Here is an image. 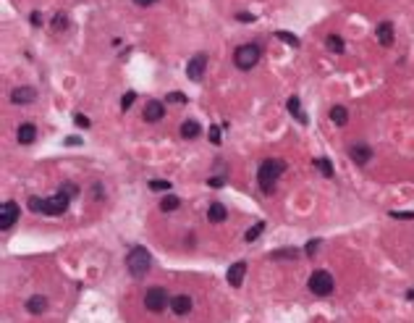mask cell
Segmentation results:
<instances>
[{"label": "cell", "instance_id": "25", "mask_svg": "<svg viewBox=\"0 0 414 323\" xmlns=\"http://www.w3.org/2000/svg\"><path fill=\"white\" fill-rule=\"evenodd\" d=\"M315 166L320 168V173H322V176H333V166H330V160H325V158H317V160H315Z\"/></svg>", "mask_w": 414, "mask_h": 323}, {"label": "cell", "instance_id": "7", "mask_svg": "<svg viewBox=\"0 0 414 323\" xmlns=\"http://www.w3.org/2000/svg\"><path fill=\"white\" fill-rule=\"evenodd\" d=\"M68 210V197L63 192H58L56 197H47L45 200V215H63Z\"/></svg>", "mask_w": 414, "mask_h": 323}, {"label": "cell", "instance_id": "32", "mask_svg": "<svg viewBox=\"0 0 414 323\" xmlns=\"http://www.w3.org/2000/svg\"><path fill=\"white\" fill-rule=\"evenodd\" d=\"M210 142H212V145H220V127H210Z\"/></svg>", "mask_w": 414, "mask_h": 323}, {"label": "cell", "instance_id": "6", "mask_svg": "<svg viewBox=\"0 0 414 323\" xmlns=\"http://www.w3.org/2000/svg\"><path fill=\"white\" fill-rule=\"evenodd\" d=\"M205 68H207V56H205V53H197V56L189 61V66H186V77L191 82H200L202 74H205Z\"/></svg>", "mask_w": 414, "mask_h": 323}, {"label": "cell", "instance_id": "5", "mask_svg": "<svg viewBox=\"0 0 414 323\" xmlns=\"http://www.w3.org/2000/svg\"><path fill=\"white\" fill-rule=\"evenodd\" d=\"M310 289H312V294H320V297L330 294L333 292V276L328 271H315L310 276Z\"/></svg>", "mask_w": 414, "mask_h": 323}, {"label": "cell", "instance_id": "19", "mask_svg": "<svg viewBox=\"0 0 414 323\" xmlns=\"http://www.w3.org/2000/svg\"><path fill=\"white\" fill-rule=\"evenodd\" d=\"M330 121L338 123V127H344V123L349 121V111H346L344 105H333V108H330Z\"/></svg>", "mask_w": 414, "mask_h": 323}, {"label": "cell", "instance_id": "35", "mask_svg": "<svg viewBox=\"0 0 414 323\" xmlns=\"http://www.w3.org/2000/svg\"><path fill=\"white\" fill-rule=\"evenodd\" d=\"M168 100H171V103H186V95H184V92H171Z\"/></svg>", "mask_w": 414, "mask_h": 323}, {"label": "cell", "instance_id": "33", "mask_svg": "<svg viewBox=\"0 0 414 323\" xmlns=\"http://www.w3.org/2000/svg\"><path fill=\"white\" fill-rule=\"evenodd\" d=\"M74 121L79 123V127H81V129H89V118H87L84 113H76V116H74Z\"/></svg>", "mask_w": 414, "mask_h": 323}, {"label": "cell", "instance_id": "41", "mask_svg": "<svg viewBox=\"0 0 414 323\" xmlns=\"http://www.w3.org/2000/svg\"><path fill=\"white\" fill-rule=\"evenodd\" d=\"M134 3H136V6H152L155 0H134Z\"/></svg>", "mask_w": 414, "mask_h": 323}, {"label": "cell", "instance_id": "20", "mask_svg": "<svg viewBox=\"0 0 414 323\" xmlns=\"http://www.w3.org/2000/svg\"><path fill=\"white\" fill-rule=\"evenodd\" d=\"M178 205H181V200H178V197H173V194H168V197H163V200H160V210H163V213H171V210H176Z\"/></svg>", "mask_w": 414, "mask_h": 323}, {"label": "cell", "instance_id": "38", "mask_svg": "<svg viewBox=\"0 0 414 323\" xmlns=\"http://www.w3.org/2000/svg\"><path fill=\"white\" fill-rule=\"evenodd\" d=\"M29 21H32L34 27H40V24H42V16H40V13H32V19H29Z\"/></svg>", "mask_w": 414, "mask_h": 323}, {"label": "cell", "instance_id": "8", "mask_svg": "<svg viewBox=\"0 0 414 323\" xmlns=\"http://www.w3.org/2000/svg\"><path fill=\"white\" fill-rule=\"evenodd\" d=\"M16 221H19V205L16 203H3V208H0V229H11Z\"/></svg>", "mask_w": 414, "mask_h": 323}, {"label": "cell", "instance_id": "28", "mask_svg": "<svg viewBox=\"0 0 414 323\" xmlns=\"http://www.w3.org/2000/svg\"><path fill=\"white\" fill-rule=\"evenodd\" d=\"M29 210L32 213H45V200H40V197H29Z\"/></svg>", "mask_w": 414, "mask_h": 323}, {"label": "cell", "instance_id": "12", "mask_svg": "<svg viewBox=\"0 0 414 323\" xmlns=\"http://www.w3.org/2000/svg\"><path fill=\"white\" fill-rule=\"evenodd\" d=\"M375 37H377V42H380L383 47L393 45V24H391V21L377 24V29H375Z\"/></svg>", "mask_w": 414, "mask_h": 323}, {"label": "cell", "instance_id": "16", "mask_svg": "<svg viewBox=\"0 0 414 323\" xmlns=\"http://www.w3.org/2000/svg\"><path fill=\"white\" fill-rule=\"evenodd\" d=\"M16 139H19L21 145H32V142L37 139V129H34V123H21L19 132H16Z\"/></svg>", "mask_w": 414, "mask_h": 323}, {"label": "cell", "instance_id": "1", "mask_svg": "<svg viewBox=\"0 0 414 323\" xmlns=\"http://www.w3.org/2000/svg\"><path fill=\"white\" fill-rule=\"evenodd\" d=\"M286 171V163L281 158H270V160H265V163L260 166V171H257V184H260V189L265 192V194H270L275 189V182H278V176Z\"/></svg>", "mask_w": 414, "mask_h": 323}, {"label": "cell", "instance_id": "36", "mask_svg": "<svg viewBox=\"0 0 414 323\" xmlns=\"http://www.w3.org/2000/svg\"><path fill=\"white\" fill-rule=\"evenodd\" d=\"M317 247H320V239H312V242L307 244V255H315V253H317Z\"/></svg>", "mask_w": 414, "mask_h": 323}, {"label": "cell", "instance_id": "23", "mask_svg": "<svg viewBox=\"0 0 414 323\" xmlns=\"http://www.w3.org/2000/svg\"><path fill=\"white\" fill-rule=\"evenodd\" d=\"M286 105H289V111H291V113H294V116H296L301 123H307V116H304V113L299 111V97H289V103H286Z\"/></svg>", "mask_w": 414, "mask_h": 323}, {"label": "cell", "instance_id": "15", "mask_svg": "<svg viewBox=\"0 0 414 323\" xmlns=\"http://www.w3.org/2000/svg\"><path fill=\"white\" fill-rule=\"evenodd\" d=\"M244 274H246V263H233V265L228 268V284H231V286H241Z\"/></svg>", "mask_w": 414, "mask_h": 323}, {"label": "cell", "instance_id": "4", "mask_svg": "<svg viewBox=\"0 0 414 323\" xmlns=\"http://www.w3.org/2000/svg\"><path fill=\"white\" fill-rule=\"evenodd\" d=\"M168 305H171V297L163 286H150L147 294H145V308L150 313H163Z\"/></svg>", "mask_w": 414, "mask_h": 323}, {"label": "cell", "instance_id": "40", "mask_svg": "<svg viewBox=\"0 0 414 323\" xmlns=\"http://www.w3.org/2000/svg\"><path fill=\"white\" fill-rule=\"evenodd\" d=\"M210 187H223V179H210Z\"/></svg>", "mask_w": 414, "mask_h": 323}, {"label": "cell", "instance_id": "24", "mask_svg": "<svg viewBox=\"0 0 414 323\" xmlns=\"http://www.w3.org/2000/svg\"><path fill=\"white\" fill-rule=\"evenodd\" d=\"M262 231H265V223L260 221V223H255V226H252V229L246 231V234H244V239H246V242H255V239L262 234Z\"/></svg>", "mask_w": 414, "mask_h": 323}, {"label": "cell", "instance_id": "18", "mask_svg": "<svg viewBox=\"0 0 414 323\" xmlns=\"http://www.w3.org/2000/svg\"><path fill=\"white\" fill-rule=\"evenodd\" d=\"M202 134V127L197 121H184L181 123V137L184 139H194V137H200Z\"/></svg>", "mask_w": 414, "mask_h": 323}, {"label": "cell", "instance_id": "34", "mask_svg": "<svg viewBox=\"0 0 414 323\" xmlns=\"http://www.w3.org/2000/svg\"><path fill=\"white\" fill-rule=\"evenodd\" d=\"M391 218H399V221H414V213H391Z\"/></svg>", "mask_w": 414, "mask_h": 323}, {"label": "cell", "instance_id": "9", "mask_svg": "<svg viewBox=\"0 0 414 323\" xmlns=\"http://www.w3.org/2000/svg\"><path fill=\"white\" fill-rule=\"evenodd\" d=\"M349 158L356 166H365V163H370L372 150H370V145H365V142H354V145L349 147Z\"/></svg>", "mask_w": 414, "mask_h": 323}, {"label": "cell", "instance_id": "11", "mask_svg": "<svg viewBox=\"0 0 414 323\" xmlns=\"http://www.w3.org/2000/svg\"><path fill=\"white\" fill-rule=\"evenodd\" d=\"M34 97H37L34 87H13V89H11V100H13L16 105H26V103H32Z\"/></svg>", "mask_w": 414, "mask_h": 323}, {"label": "cell", "instance_id": "29", "mask_svg": "<svg viewBox=\"0 0 414 323\" xmlns=\"http://www.w3.org/2000/svg\"><path fill=\"white\" fill-rule=\"evenodd\" d=\"M150 189H152V192H160V189H171V182H165V179H152V182H150Z\"/></svg>", "mask_w": 414, "mask_h": 323}, {"label": "cell", "instance_id": "26", "mask_svg": "<svg viewBox=\"0 0 414 323\" xmlns=\"http://www.w3.org/2000/svg\"><path fill=\"white\" fill-rule=\"evenodd\" d=\"M270 258H273V260H283V258L294 260V258H299V253H296V250H278V253H273Z\"/></svg>", "mask_w": 414, "mask_h": 323}, {"label": "cell", "instance_id": "30", "mask_svg": "<svg viewBox=\"0 0 414 323\" xmlns=\"http://www.w3.org/2000/svg\"><path fill=\"white\" fill-rule=\"evenodd\" d=\"M134 100H136V95H134V92H126V95H123V100H121V111H129V108L134 105Z\"/></svg>", "mask_w": 414, "mask_h": 323}, {"label": "cell", "instance_id": "2", "mask_svg": "<svg viewBox=\"0 0 414 323\" xmlns=\"http://www.w3.org/2000/svg\"><path fill=\"white\" fill-rule=\"evenodd\" d=\"M260 58H262V50H260V45H255V42L239 45V47H236V53H233V63H236L241 71L255 68Z\"/></svg>", "mask_w": 414, "mask_h": 323}, {"label": "cell", "instance_id": "27", "mask_svg": "<svg viewBox=\"0 0 414 323\" xmlns=\"http://www.w3.org/2000/svg\"><path fill=\"white\" fill-rule=\"evenodd\" d=\"M61 192L71 200V197H76V194H79V187H76V184H71V182H63V184H61Z\"/></svg>", "mask_w": 414, "mask_h": 323}, {"label": "cell", "instance_id": "22", "mask_svg": "<svg viewBox=\"0 0 414 323\" xmlns=\"http://www.w3.org/2000/svg\"><path fill=\"white\" fill-rule=\"evenodd\" d=\"M325 45H328V50H333V53H344V40H341L338 34H330V37L325 40Z\"/></svg>", "mask_w": 414, "mask_h": 323}, {"label": "cell", "instance_id": "10", "mask_svg": "<svg viewBox=\"0 0 414 323\" xmlns=\"http://www.w3.org/2000/svg\"><path fill=\"white\" fill-rule=\"evenodd\" d=\"M142 116H145L147 123H155V121H160V118L165 116V108H163V103H160V100H150L145 105V113H142Z\"/></svg>", "mask_w": 414, "mask_h": 323}, {"label": "cell", "instance_id": "39", "mask_svg": "<svg viewBox=\"0 0 414 323\" xmlns=\"http://www.w3.org/2000/svg\"><path fill=\"white\" fill-rule=\"evenodd\" d=\"M66 145H81V139H79V137H68Z\"/></svg>", "mask_w": 414, "mask_h": 323}, {"label": "cell", "instance_id": "3", "mask_svg": "<svg viewBox=\"0 0 414 323\" xmlns=\"http://www.w3.org/2000/svg\"><path fill=\"white\" fill-rule=\"evenodd\" d=\"M150 263H152V258H150V253L145 247H134L129 253V258H126V268H129V274L136 276V279L150 271Z\"/></svg>", "mask_w": 414, "mask_h": 323}, {"label": "cell", "instance_id": "21", "mask_svg": "<svg viewBox=\"0 0 414 323\" xmlns=\"http://www.w3.org/2000/svg\"><path fill=\"white\" fill-rule=\"evenodd\" d=\"M50 24H52V29H56V32H66L68 29V16L66 13H56Z\"/></svg>", "mask_w": 414, "mask_h": 323}, {"label": "cell", "instance_id": "37", "mask_svg": "<svg viewBox=\"0 0 414 323\" xmlns=\"http://www.w3.org/2000/svg\"><path fill=\"white\" fill-rule=\"evenodd\" d=\"M236 19H239V21H246V24H252V21H255V16H252V13H239Z\"/></svg>", "mask_w": 414, "mask_h": 323}, {"label": "cell", "instance_id": "13", "mask_svg": "<svg viewBox=\"0 0 414 323\" xmlns=\"http://www.w3.org/2000/svg\"><path fill=\"white\" fill-rule=\"evenodd\" d=\"M171 310H173L176 315H186V313L191 310V297H189V294L173 297V300H171Z\"/></svg>", "mask_w": 414, "mask_h": 323}, {"label": "cell", "instance_id": "31", "mask_svg": "<svg viewBox=\"0 0 414 323\" xmlns=\"http://www.w3.org/2000/svg\"><path fill=\"white\" fill-rule=\"evenodd\" d=\"M278 37L283 40V42H289V45H294V47H299V40L294 37L291 32H278Z\"/></svg>", "mask_w": 414, "mask_h": 323}, {"label": "cell", "instance_id": "17", "mask_svg": "<svg viewBox=\"0 0 414 323\" xmlns=\"http://www.w3.org/2000/svg\"><path fill=\"white\" fill-rule=\"evenodd\" d=\"M26 310H29V313H34V315L45 313V310H47V300H45V297H40V294H37V297H29V300H26Z\"/></svg>", "mask_w": 414, "mask_h": 323}, {"label": "cell", "instance_id": "42", "mask_svg": "<svg viewBox=\"0 0 414 323\" xmlns=\"http://www.w3.org/2000/svg\"><path fill=\"white\" fill-rule=\"evenodd\" d=\"M406 297H409V300H414V289H411V292H409V294H406Z\"/></svg>", "mask_w": 414, "mask_h": 323}, {"label": "cell", "instance_id": "14", "mask_svg": "<svg viewBox=\"0 0 414 323\" xmlns=\"http://www.w3.org/2000/svg\"><path fill=\"white\" fill-rule=\"evenodd\" d=\"M226 218H228L226 205H223V203H212L210 210H207V221H210V223H223Z\"/></svg>", "mask_w": 414, "mask_h": 323}]
</instances>
